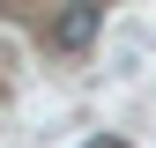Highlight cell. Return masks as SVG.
<instances>
[{
    "label": "cell",
    "mask_w": 156,
    "mask_h": 148,
    "mask_svg": "<svg viewBox=\"0 0 156 148\" xmlns=\"http://www.w3.org/2000/svg\"><path fill=\"white\" fill-rule=\"evenodd\" d=\"M97 30H104V8H97V0H74V8L52 15V45H60V52H82Z\"/></svg>",
    "instance_id": "obj_1"
},
{
    "label": "cell",
    "mask_w": 156,
    "mask_h": 148,
    "mask_svg": "<svg viewBox=\"0 0 156 148\" xmlns=\"http://www.w3.org/2000/svg\"><path fill=\"white\" fill-rule=\"evenodd\" d=\"M89 148H126V141H89Z\"/></svg>",
    "instance_id": "obj_2"
}]
</instances>
